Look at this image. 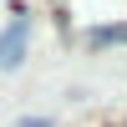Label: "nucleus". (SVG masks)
Instances as JSON below:
<instances>
[{
	"mask_svg": "<svg viewBox=\"0 0 127 127\" xmlns=\"http://www.w3.org/2000/svg\"><path fill=\"white\" fill-rule=\"evenodd\" d=\"M20 56H26V26L15 20V31L0 36V66H20Z\"/></svg>",
	"mask_w": 127,
	"mask_h": 127,
	"instance_id": "1",
	"label": "nucleus"
},
{
	"mask_svg": "<svg viewBox=\"0 0 127 127\" xmlns=\"http://www.w3.org/2000/svg\"><path fill=\"white\" fill-rule=\"evenodd\" d=\"M117 41H127V26H102V31H92L87 46L97 51V46H117Z\"/></svg>",
	"mask_w": 127,
	"mask_h": 127,
	"instance_id": "2",
	"label": "nucleus"
}]
</instances>
